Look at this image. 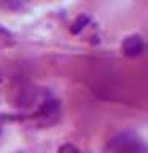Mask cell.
<instances>
[{
    "label": "cell",
    "mask_w": 148,
    "mask_h": 153,
    "mask_svg": "<svg viewBox=\"0 0 148 153\" xmlns=\"http://www.w3.org/2000/svg\"><path fill=\"white\" fill-rule=\"evenodd\" d=\"M116 150L118 153H142L143 145L138 139H126V136L121 137V140H116Z\"/></svg>",
    "instance_id": "obj_2"
},
{
    "label": "cell",
    "mask_w": 148,
    "mask_h": 153,
    "mask_svg": "<svg viewBox=\"0 0 148 153\" xmlns=\"http://www.w3.org/2000/svg\"><path fill=\"white\" fill-rule=\"evenodd\" d=\"M123 53L129 57H135V56H140L143 50H145V43H143L142 37L138 35H131L127 37L126 40L123 42V46H121Z\"/></svg>",
    "instance_id": "obj_1"
},
{
    "label": "cell",
    "mask_w": 148,
    "mask_h": 153,
    "mask_svg": "<svg viewBox=\"0 0 148 153\" xmlns=\"http://www.w3.org/2000/svg\"><path fill=\"white\" fill-rule=\"evenodd\" d=\"M26 2L27 0H2V5L3 8H8V10H19Z\"/></svg>",
    "instance_id": "obj_3"
},
{
    "label": "cell",
    "mask_w": 148,
    "mask_h": 153,
    "mask_svg": "<svg viewBox=\"0 0 148 153\" xmlns=\"http://www.w3.org/2000/svg\"><path fill=\"white\" fill-rule=\"evenodd\" d=\"M88 21H89L88 16H80L78 19H76V22L73 24V26H72V32H73V33H78L81 29L86 26V22H88Z\"/></svg>",
    "instance_id": "obj_4"
},
{
    "label": "cell",
    "mask_w": 148,
    "mask_h": 153,
    "mask_svg": "<svg viewBox=\"0 0 148 153\" xmlns=\"http://www.w3.org/2000/svg\"><path fill=\"white\" fill-rule=\"evenodd\" d=\"M57 153H81V152H80L76 147H73V145H69V143H67V145L61 147V150L57 152Z\"/></svg>",
    "instance_id": "obj_5"
}]
</instances>
